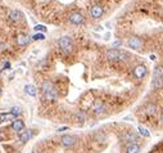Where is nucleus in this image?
<instances>
[{
    "instance_id": "7ed1b4c3",
    "label": "nucleus",
    "mask_w": 163,
    "mask_h": 153,
    "mask_svg": "<svg viewBox=\"0 0 163 153\" xmlns=\"http://www.w3.org/2000/svg\"><path fill=\"white\" fill-rule=\"evenodd\" d=\"M105 57L109 61H127L129 54L126 52H121L118 49H109L107 50Z\"/></svg>"
},
{
    "instance_id": "f3484780",
    "label": "nucleus",
    "mask_w": 163,
    "mask_h": 153,
    "mask_svg": "<svg viewBox=\"0 0 163 153\" xmlns=\"http://www.w3.org/2000/svg\"><path fill=\"white\" fill-rule=\"evenodd\" d=\"M30 36H27V35H19L18 37H17V44L19 45V46H23V45H27L30 43Z\"/></svg>"
},
{
    "instance_id": "b1692460",
    "label": "nucleus",
    "mask_w": 163,
    "mask_h": 153,
    "mask_svg": "<svg viewBox=\"0 0 163 153\" xmlns=\"http://www.w3.org/2000/svg\"><path fill=\"white\" fill-rule=\"evenodd\" d=\"M77 117L80 118V121H85V120H86V115H85L84 112H78V113H77Z\"/></svg>"
},
{
    "instance_id": "f8f14e48",
    "label": "nucleus",
    "mask_w": 163,
    "mask_h": 153,
    "mask_svg": "<svg viewBox=\"0 0 163 153\" xmlns=\"http://www.w3.org/2000/svg\"><path fill=\"white\" fill-rule=\"evenodd\" d=\"M127 44H129V46H130L131 49H135V50H139V49L141 48V45H143L141 40H140L139 37H136V36L130 37L129 41H127Z\"/></svg>"
},
{
    "instance_id": "0eeeda50",
    "label": "nucleus",
    "mask_w": 163,
    "mask_h": 153,
    "mask_svg": "<svg viewBox=\"0 0 163 153\" xmlns=\"http://www.w3.org/2000/svg\"><path fill=\"white\" fill-rule=\"evenodd\" d=\"M68 19L73 25H82L85 22V17L81 14V13H78V12H72L71 14L68 16Z\"/></svg>"
},
{
    "instance_id": "f03ea898",
    "label": "nucleus",
    "mask_w": 163,
    "mask_h": 153,
    "mask_svg": "<svg viewBox=\"0 0 163 153\" xmlns=\"http://www.w3.org/2000/svg\"><path fill=\"white\" fill-rule=\"evenodd\" d=\"M152 88L155 90L163 89V66L159 64L154 68L153 71V79H152Z\"/></svg>"
},
{
    "instance_id": "6ab92c4d",
    "label": "nucleus",
    "mask_w": 163,
    "mask_h": 153,
    "mask_svg": "<svg viewBox=\"0 0 163 153\" xmlns=\"http://www.w3.org/2000/svg\"><path fill=\"white\" fill-rule=\"evenodd\" d=\"M138 131H139V134L141 135V136H144V138H149L150 136V133H149V130L148 129H145L144 126H138Z\"/></svg>"
},
{
    "instance_id": "6e6552de",
    "label": "nucleus",
    "mask_w": 163,
    "mask_h": 153,
    "mask_svg": "<svg viewBox=\"0 0 163 153\" xmlns=\"http://www.w3.org/2000/svg\"><path fill=\"white\" fill-rule=\"evenodd\" d=\"M103 13H104V9H103V7L99 5V4H95V5H92V7L90 8V16H91V18H94V19L100 18V17L103 16Z\"/></svg>"
},
{
    "instance_id": "a878e982",
    "label": "nucleus",
    "mask_w": 163,
    "mask_h": 153,
    "mask_svg": "<svg viewBox=\"0 0 163 153\" xmlns=\"http://www.w3.org/2000/svg\"><path fill=\"white\" fill-rule=\"evenodd\" d=\"M9 67H10V64H9L8 62H7V63L4 64V67H3V68H4V69H7V68H9Z\"/></svg>"
},
{
    "instance_id": "4be33fe9",
    "label": "nucleus",
    "mask_w": 163,
    "mask_h": 153,
    "mask_svg": "<svg viewBox=\"0 0 163 153\" xmlns=\"http://www.w3.org/2000/svg\"><path fill=\"white\" fill-rule=\"evenodd\" d=\"M34 30L35 31H37V32H46V26H44V25H36L35 27H34Z\"/></svg>"
},
{
    "instance_id": "9d476101",
    "label": "nucleus",
    "mask_w": 163,
    "mask_h": 153,
    "mask_svg": "<svg viewBox=\"0 0 163 153\" xmlns=\"http://www.w3.org/2000/svg\"><path fill=\"white\" fill-rule=\"evenodd\" d=\"M122 139H124V142H126L127 144H131V143H136L138 142V134H135L134 131H126L124 134V136H122Z\"/></svg>"
},
{
    "instance_id": "cd10ccee",
    "label": "nucleus",
    "mask_w": 163,
    "mask_h": 153,
    "mask_svg": "<svg viewBox=\"0 0 163 153\" xmlns=\"http://www.w3.org/2000/svg\"><path fill=\"white\" fill-rule=\"evenodd\" d=\"M160 121L163 122V109H162V112H160Z\"/></svg>"
},
{
    "instance_id": "c756f323",
    "label": "nucleus",
    "mask_w": 163,
    "mask_h": 153,
    "mask_svg": "<svg viewBox=\"0 0 163 153\" xmlns=\"http://www.w3.org/2000/svg\"><path fill=\"white\" fill-rule=\"evenodd\" d=\"M0 95H2V89H0Z\"/></svg>"
},
{
    "instance_id": "c85d7f7f",
    "label": "nucleus",
    "mask_w": 163,
    "mask_h": 153,
    "mask_svg": "<svg viewBox=\"0 0 163 153\" xmlns=\"http://www.w3.org/2000/svg\"><path fill=\"white\" fill-rule=\"evenodd\" d=\"M34 153H44V152H43V150H39V149H37V150H35Z\"/></svg>"
},
{
    "instance_id": "4468645a",
    "label": "nucleus",
    "mask_w": 163,
    "mask_h": 153,
    "mask_svg": "<svg viewBox=\"0 0 163 153\" xmlns=\"http://www.w3.org/2000/svg\"><path fill=\"white\" fill-rule=\"evenodd\" d=\"M157 106L154 104V103H152V102H149V103H146V106H145V108H144V113L146 115V116H154L155 113H157Z\"/></svg>"
},
{
    "instance_id": "20e7f679",
    "label": "nucleus",
    "mask_w": 163,
    "mask_h": 153,
    "mask_svg": "<svg viewBox=\"0 0 163 153\" xmlns=\"http://www.w3.org/2000/svg\"><path fill=\"white\" fill-rule=\"evenodd\" d=\"M58 46L63 53L68 54V53H71L73 50V41H72V39L70 36H62L58 40Z\"/></svg>"
},
{
    "instance_id": "a211bd4d",
    "label": "nucleus",
    "mask_w": 163,
    "mask_h": 153,
    "mask_svg": "<svg viewBox=\"0 0 163 153\" xmlns=\"http://www.w3.org/2000/svg\"><path fill=\"white\" fill-rule=\"evenodd\" d=\"M24 93L27 94V95H30V96H35L36 94H37V90H36V88L34 86V85H26L24 86Z\"/></svg>"
},
{
    "instance_id": "39448f33",
    "label": "nucleus",
    "mask_w": 163,
    "mask_h": 153,
    "mask_svg": "<svg viewBox=\"0 0 163 153\" xmlns=\"http://www.w3.org/2000/svg\"><path fill=\"white\" fill-rule=\"evenodd\" d=\"M77 143V138L73 136V135H70V134H66L60 138V144L64 147V148H70V147H73L75 144Z\"/></svg>"
},
{
    "instance_id": "f257e3e1",
    "label": "nucleus",
    "mask_w": 163,
    "mask_h": 153,
    "mask_svg": "<svg viewBox=\"0 0 163 153\" xmlns=\"http://www.w3.org/2000/svg\"><path fill=\"white\" fill-rule=\"evenodd\" d=\"M41 89H43V99L45 102L50 103V102H54L58 99V90L51 81H49V80L44 81L41 85Z\"/></svg>"
},
{
    "instance_id": "412c9836",
    "label": "nucleus",
    "mask_w": 163,
    "mask_h": 153,
    "mask_svg": "<svg viewBox=\"0 0 163 153\" xmlns=\"http://www.w3.org/2000/svg\"><path fill=\"white\" fill-rule=\"evenodd\" d=\"M10 113L14 116L16 118L18 117V116H21L22 115V108H19V107H13L12 109H10Z\"/></svg>"
},
{
    "instance_id": "ddd939ff",
    "label": "nucleus",
    "mask_w": 163,
    "mask_h": 153,
    "mask_svg": "<svg viewBox=\"0 0 163 153\" xmlns=\"http://www.w3.org/2000/svg\"><path fill=\"white\" fill-rule=\"evenodd\" d=\"M12 129L14 130L16 133H22L24 130V121L19 120V118L12 121Z\"/></svg>"
},
{
    "instance_id": "393cba45",
    "label": "nucleus",
    "mask_w": 163,
    "mask_h": 153,
    "mask_svg": "<svg viewBox=\"0 0 163 153\" xmlns=\"http://www.w3.org/2000/svg\"><path fill=\"white\" fill-rule=\"evenodd\" d=\"M64 130H68V126H63V128H59V129H58V133H62V131H64Z\"/></svg>"
},
{
    "instance_id": "dca6fc26",
    "label": "nucleus",
    "mask_w": 163,
    "mask_h": 153,
    "mask_svg": "<svg viewBox=\"0 0 163 153\" xmlns=\"http://www.w3.org/2000/svg\"><path fill=\"white\" fill-rule=\"evenodd\" d=\"M8 17H9V19L13 21V22H17V21H21V19L24 18V16L22 14V12H19V10H12V12L9 13Z\"/></svg>"
},
{
    "instance_id": "2eb2a0df",
    "label": "nucleus",
    "mask_w": 163,
    "mask_h": 153,
    "mask_svg": "<svg viewBox=\"0 0 163 153\" xmlns=\"http://www.w3.org/2000/svg\"><path fill=\"white\" fill-rule=\"evenodd\" d=\"M140 149H141V147L138 143H131V144L126 145L125 153H140Z\"/></svg>"
},
{
    "instance_id": "9b49d317",
    "label": "nucleus",
    "mask_w": 163,
    "mask_h": 153,
    "mask_svg": "<svg viewBox=\"0 0 163 153\" xmlns=\"http://www.w3.org/2000/svg\"><path fill=\"white\" fill-rule=\"evenodd\" d=\"M32 135H34V130H31V129L23 130V131L19 134V136H18V140H19L21 143H27V142H29L30 139L32 138Z\"/></svg>"
},
{
    "instance_id": "1a4fd4ad",
    "label": "nucleus",
    "mask_w": 163,
    "mask_h": 153,
    "mask_svg": "<svg viewBox=\"0 0 163 153\" xmlns=\"http://www.w3.org/2000/svg\"><path fill=\"white\" fill-rule=\"evenodd\" d=\"M105 104L102 102V101H97L94 104H92V112L97 115V116H100V115H103L104 112H105Z\"/></svg>"
},
{
    "instance_id": "aec40b11",
    "label": "nucleus",
    "mask_w": 163,
    "mask_h": 153,
    "mask_svg": "<svg viewBox=\"0 0 163 153\" xmlns=\"http://www.w3.org/2000/svg\"><path fill=\"white\" fill-rule=\"evenodd\" d=\"M0 120H2V121H9V120H13V121H14V120H17V118L9 112V113H3V115H0Z\"/></svg>"
},
{
    "instance_id": "423d86ee",
    "label": "nucleus",
    "mask_w": 163,
    "mask_h": 153,
    "mask_svg": "<svg viewBox=\"0 0 163 153\" xmlns=\"http://www.w3.org/2000/svg\"><path fill=\"white\" fill-rule=\"evenodd\" d=\"M132 74H134L135 79L141 80V79H144V77L146 76V74H148V68H146V66H144V64H138L136 67L132 69Z\"/></svg>"
},
{
    "instance_id": "5701e85b",
    "label": "nucleus",
    "mask_w": 163,
    "mask_h": 153,
    "mask_svg": "<svg viewBox=\"0 0 163 153\" xmlns=\"http://www.w3.org/2000/svg\"><path fill=\"white\" fill-rule=\"evenodd\" d=\"M32 39L36 40V41H39V40H44L45 36H44V34H35V35L32 36Z\"/></svg>"
},
{
    "instance_id": "bb28decb",
    "label": "nucleus",
    "mask_w": 163,
    "mask_h": 153,
    "mask_svg": "<svg viewBox=\"0 0 163 153\" xmlns=\"http://www.w3.org/2000/svg\"><path fill=\"white\" fill-rule=\"evenodd\" d=\"M119 44H121V41H116V43H114V44H113V45H114V46H118V45H119Z\"/></svg>"
}]
</instances>
